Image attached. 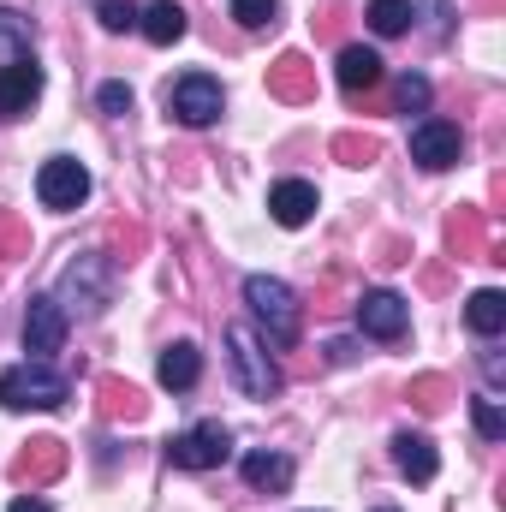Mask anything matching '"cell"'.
I'll list each match as a JSON object with an SVG mask.
<instances>
[{"mask_svg":"<svg viewBox=\"0 0 506 512\" xmlns=\"http://www.w3.org/2000/svg\"><path fill=\"white\" fill-rule=\"evenodd\" d=\"M268 96L274 102H316V66L304 54H280L268 66Z\"/></svg>","mask_w":506,"mask_h":512,"instance_id":"13","label":"cell"},{"mask_svg":"<svg viewBox=\"0 0 506 512\" xmlns=\"http://www.w3.org/2000/svg\"><path fill=\"white\" fill-rule=\"evenodd\" d=\"M245 483L262 489V495L292 489V459H286V453H251V459H245Z\"/></svg>","mask_w":506,"mask_h":512,"instance_id":"21","label":"cell"},{"mask_svg":"<svg viewBox=\"0 0 506 512\" xmlns=\"http://www.w3.org/2000/svg\"><path fill=\"white\" fill-rule=\"evenodd\" d=\"M459 155H465V131L453 126V120H423V126L411 131V161H417V167L441 173V167H453Z\"/></svg>","mask_w":506,"mask_h":512,"instance_id":"10","label":"cell"},{"mask_svg":"<svg viewBox=\"0 0 506 512\" xmlns=\"http://www.w3.org/2000/svg\"><path fill=\"white\" fill-rule=\"evenodd\" d=\"M60 346H66V310H60L54 292H42V298H30V310H24V352H30V364H42V358H54Z\"/></svg>","mask_w":506,"mask_h":512,"instance_id":"8","label":"cell"},{"mask_svg":"<svg viewBox=\"0 0 506 512\" xmlns=\"http://www.w3.org/2000/svg\"><path fill=\"white\" fill-rule=\"evenodd\" d=\"M471 417H477V435H483V441H501L506 435V417H501L495 399H471Z\"/></svg>","mask_w":506,"mask_h":512,"instance_id":"29","label":"cell"},{"mask_svg":"<svg viewBox=\"0 0 506 512\" xmlns=\"http://www.w3.org/2000/svg\"><path fill=\"white\" fill-rule=\"evenodd\" d=\"M233 18L245 30H274L280 24V0H233Z\"/></svg>","mask_w":506,"mask_h":512,"instance_id":"27","label":"cell"},{"mask_svg":"<svg viewBox=\"0 0 506 512\" xmlns=\"http://www.w3.org/2000/svg\"><path fill=\"white\" fill-rule=\"evenodd\" d=\"M334 78H340V90H346V96L376 90V84H381V54H376V48H364V42H346V48H340Z\"/></svg>","mask_w":506,"mask_h":512,"instance_id":"15","label":"cell"},{"mask_svg":"<svg viewBox=\"0 0 506 512\" xmlns=\"http://www.w3.org/2000/svg\"><path fill=\"white\" fill-rule=\"evenodd\" d=\"M393 108H399V114H423V108H429V78H423V72H405V78L393 84Z\"/></svg>","mask_w":506,"mask_h":512,"instance_id":"26","label":"cell"},{"mask_svg":"<svg viewBox=\"0 0 506 512\" xmlns=\"http://www.w3.org/2000/svg\"><path fill=\"white\" fill-rule=\"evenodd\" d=\"M393 465H399L411 483H435V471H441L429 435H393Z\"/></svg>","mask_w":506,"mask_h":512,"instance_id":"18","label":"cell"},{"mask_svg":"<svg viewBox=\"0 0 506 512\" xmlns=\"http://www.w3.org/2000/svg\"><path fill=\"white\" fill-rule=\"evenodd\" d=\"M405 322H411V310H405L399 292L381 286V292H364V298H358V328H364L370 340H399Z\"/></svg>","mask_w":506,"mask_h":512,"instance_id":"11","label":"cell"},{"mask_svg":"<svg viewBox=\"0 0 506 512\" xmlns=\"http://www.w3.org/2000/svg\"><path fill=\"white\" fill-rule=\"evenodd\" d=\"M245 304H251L256 322L268 328L274 346H298V334H304V310H298V298H292L286 280H274V274H251V280H245Z\"/></svg>","mask_w":506,"mask_h":512,"instance_id":"1","label":"cell"},{"mask_svg":"<svg viewBox=\"0 0 506 512\" xmlns=\"http://www.w3.org/2000/svg\"><path fill=\"white\" fill-rule=\"evenodd\" d=\"M66 399H72V382L60 370H48V364H12L0 376V405L6 411H54Z\"/></svg>","mask_w":506,"mask_h":512,"instance_id":"2","label":"cell"},{"mask_svg":"<svg viewBox=\"0 0 506 512\" xmlns=\"http://www.w3.org/2000/svg\"><path fill=\"white\" fill-rule=\"evenodd\" d=\"M114 298V256H78L66 274H60V310L72 316H102Z\"/></svg>","mask_w":506,"mask_h":512,"instance_id":"3","label":"cell"},{"mask_svg":"<svg viewBox=\"0 0 506 512\" xmlns=\"http://www.w3.org/2000/svg\"><path fill=\"white\" fill-rule=\"evenodd\" d=\"M6 512H54V507H48L42 495H24V501H12V507H6Z\"/></svg>","mask_w":506,"mask_h":512,"instance_id":"35","label":"cell"},{"mask_svg":"<svg viewBox=\"0 0 506 512\" xmlns=\"http://www.w3.org/2000/svg\"><path fill=\"white\" fill-rule=\"evenodd\" d=\"M66 465H72V453H66V441H54V435H36L6 471H12V483H24V489H42V483H54V477H66Z\"/></svg>","mask_w":506,"mask_h":512,"instance_id":"9","label":"cell"},{"mask_svg":"<svg viewBox=\"0 0 506 512\" xmlns=\"http://www.w3.org/2000/svg\"><path fill=\"white\" fill-rule=\"evenodd\" d=\"M447 399H453V382H447V376H417V382H411V405H417V411H441Z\"/></svg>","mask_w":506,"mask_h":512,"instance_id":"28","label":"cell"},{"mask_svg":"<svg viewBox=\"0 0 506 512\" xmlns=\"http://www.w3.org/2000/svg\"><path fill=\"white\" fill-rule=\"evenodd\" d=\"M370 512H399V507H370Z\"/></svg>","mask_w":506,"mask_h":512,"instance_id":"37","label":"cell"},{"mask_svg":"<svg viewBox=\"0 0 506 512\" xmlns=\"http://www.w3.org/2000/svg\"><path fill=\"white\" fill-rule=\"evenodd\" d=\"M447 245H453V262H477V256H489V221H483V209H453L447 215Z\"/></svg>","mask_w":506,"mask_h":512,"instance_id":"14","label":"cell"},{"mask_svg":"<svg viewBox=\"0 0 506 512\" xmlns=\"http://www.w3.org/2000/svg\"><path fill=\"white\" fill-rule=\"evenodd\" d=\"M465 322H471V334H483V340H495L506 328V298L495 286H483V292H471V304H465Z\"/></svg>","mask_w":506,"mask_h":512,"instance_id":"22","label":"cell"},{"mask_svg":"<svg viewBox=\"0 0 506 512\" xmlns=\"http://www.w3.org/2000/svg\"><path fill=\"white\" fill-rule=\"evenodd\" d=\"M36 96H42V66L36 60H6L0 66V114L18 120V114L36 108Z\"/></svg>","mask_w":506,"mask_h":512,"instance_id":"12","label":"cell"},{"mask_svg":"<svg viewBox=\"0 0 506 512\" xmlns=\"http://www.w3.org/2000/svg\"><path fill=\"white\" fill-rule=\"evenodd\" d=\"M227 453H233V429L227 423H197V429L167 441V459L179 471H215V465H227Z\"/></svg>","mask_w":506,"mask_h":512,"instance_id":"6","label":"cell"},{"mask_svg":"<svg viewBox=\"0 0 506 512\" xmlns=\"http://www.w3.org/2000/svg\"><path fill=\"white\" fill-rule=\"evenodd\" d=\"M227 358H233V376L245 387V399H274L280 393V370L268 364V352L256 346L251 328H227Z\"/></svg>","mask_w":506,"mask_h":512,"instance_id":"5","label":"cell"},{"mask_svg":"<svg viewBox=\"0 0 506 512\" xmlns=\"http://www.w3.org/2000/svg\"><path fill=\"white\" fill-rule=\"evenodd\" d=\"M0 48H6L12 60H30V48H36L30 18H24V12H12V6H0Z\"/></svg>","mask_w":506,"mask_h":512,"instance_id":"23","label":"cell"},{"mask_svg":"<svg viewBox=\"0 0 506 512\" xmlns=\"http://www.w3.org/2000/svg\"><path fill=\"white\" fill-rule=\"evenodd\" d=\"M96 411H102L108 423H137V417L149 411V399L131 382H120V376H102V382H96Z\"/></svg>","mask_w":506,"mask_h":512,"instance_id":"17","label":"cell"},{"mask_svg":"<svg viewBox=\"0 0 506 512\" xmlns=\"http://www.w3.org/2000/svg\"><path fill=\"white\" fill-rule=\"evenodd\" d=\"M0 256H30V227L18 215H0Z\"/></svg>","mask_w":506,"mask_h":512,"instance_id":"30","label":"cell"},{"mask_svg":"<svg viewBox=\"0 0 506 512\" xmlns=\"http://www.w3.org/2000/svg\"><path fill=\"white\" fill-rule=\"evenodd\" d=\"M221 108H227V96H221V84H215L209 72H185V78L167 90V114H173L179 126H191V131L215 126Z\"/></svg>","mask_w":506,"mask_h":512,"instance_id":"4","label":"cell"},{"mask_svg":"<svg viewBox=\"0 0 506 512\" xmlns=\"http://www.w3.org/2000/svg\"><path fill=\"white\" fill-rule=\"evenodd\" d=\"M36 197H42V209H78L84 197H90V173H84V161H72V155H54V161H42V173H36Z\"/></svg>","mask_w":506,"mask_h":512,"instance_id":"7","label":"cell"},{"mask_svg":"<svg viewBox=\"0 0 506 512\" xmlns=\"http://www.w3.org/2000/svg\"><path fill=\"white\" fill-rule=\"evenodd\" d=\"M203 376V352L191 346V340H179V346H167L161 352V387H173V393H191Z\"/></svg>","mask_w":506,"mask_h":512,"instance_id":"20","label":"cell"},{"mask_svg":"<svg viewBox=\"0 0 506 512\" xmlns=\"http://www.w3.org/2000/svg\"><path fill=\"white\" fill-rule=\"evenodd\" d=\"M114 245H120V256L131 262V256L143 251V227H137V221H131V227L126 221H114Z\"/></svg>","mask_w":506,"mask_h":512,"instance_id":"32","label":"cell"},{"mask_svg":"<svg viewBox=\"0 0 506 512\" xmlns=\"http://www.w3.org/2000/svg\"><path fill=\"white\" fill-rule=\"evenodd\" d=\"M96 12H102L108 30H131V24H137V6H131V0H96Z\"/></svg>","mask_w":506,"mask_h":512,"instance_id":"31","label":"cell"},{"mask_svg":"<svg viewBox=\"0 0 506 512\" xmlns=\"http://www.w3.org/2000/svg\"><path fill=\"white\" fill-rule=\"evenodd\" d=\"M328 352H334V364H352V358H358V346H352V340H334Z\"/></svg>","mask_w":506,"mask_h":512,"instance_id":"36","label":"cell"},{"mask_svg":"<svg viewBox=\"0 0 506 512\" xmlns=\"http://www.w3.org/2000/svg\"><path fill=\"white\" fill-rule=\"evenodd\" d=\"M423 286H429V292H441V286H447V268H441V262H429V268H423Z\"/></svg>","mask_w":506,"mask_h":512,"instance_id":"34","label":"cell"},{"mask_svg":"<svg viewBox=\"0 0 506 512\" xmlns=\"http://www.w3.org/2000/svg\"><path fill=\"white\" fill-rule=\"evenodd\" d=\"M334 155H340L346 167H370V161L381 155V143L364 137V131H340V137H334Z\"/></svg>","mask_w":506,"mask_h":512,"instance_id":"25","label":"cell"},{"mask_svg":"<svg viewBox=\"0 0 506 512\" xmlns=\"http://www.w3.org/2000/svg\"><path fill=\"white\" fill-rule=\"evenodd\" d=\"M364 18L376 36H399V30H411V0H370Z\"/></svg>","mask_w":506,"mask_h":512,"instance_id":"24","label":"cell"},{"mask_svg":"<svg viewBox=\"0 0 506 512\" xmlns=\"http://www.w3.org/2000/svg\"><path fill=\"white\" fill-rule=\"evenodd\" d=\"M268 215H274L280 227H304V221L316 215V185H304V179H280V185L268 191Z\"/></svg>","mask_w":506,"mask_h":512,"instance_id":"16","label":"cell"},{"mask_svg":"<svg viewBox=\"0 0 506 512\" xmlns=\"http://www.w3.org/2000/svg\"><path fill=\"white\" fill-rule=\"evenodd\" d=\"M96 102H102V114H131V90H126V84H102V96H96Z\"/></svg>","mask_w":506,"mask_h":512,"instance_id":"33","label":"cell"},{"mask_svg":"<svg viewBox=\"0 0 506 512\" xmlns=\"http://www.w3.org/2000/svg\"><path fill=\"white\" fill-rule=\"evenodd\" d=\"M137 24H143V36H149L155 48H173V42L191 30V18H185V6H179V0H155Z\"/></svg>","mask_w":506,"mask_h":512,"instance_id":"19","label":"cell"}]
</instances>
